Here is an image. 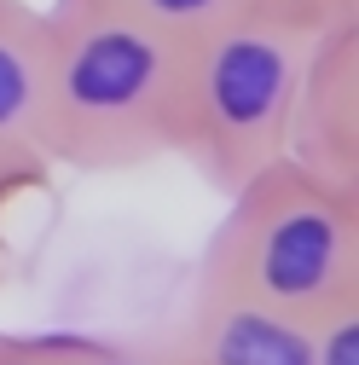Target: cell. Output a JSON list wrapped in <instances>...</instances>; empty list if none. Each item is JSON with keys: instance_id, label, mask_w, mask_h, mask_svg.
<instances>
[{"instance_id": "cell-7", "label": "cell", "mask_w": 359, "mask_h": 365, "mask_svg": "<svg viewBox=\"0 0 359 365\" xmlns=\"http://www.w3.org/2000/svg\"><path fill=\"white\" fill-rule=\"evenodd\" d=\"M99 6H116L128 18H140L145 29H157V35H168V41L186 47V41L232 24L244 12H261V0H99Z\"/></svg>"}, {"instance_id": "cell-3", "label": "cell", "mask_w": 359, "mask_h": 365, "mask_svg": "<svg viewBox=\"0 0 359 365\" xmlns=\"http://www.w3.org/2000/svg\"><path fill=\"white\" fill-rule=\"evenodd\" d=\"M319 35H301L273 12H244L197 41L180 64L174 157L220 197L284 157L296 81Z\"/></svg>"}, {"instance_id": "cell-9", "label": "cell", "mask_w": 359, "mask_h": 365, "mask_svg": "<svg viewBox=\"0 0 359 365\" xmlns=\"http://www.w3.org/2000/svg\"><path fill=\"white\" fill-rule=\"evenodd\" d=\"M53 163L41 157V151H0V279H6V215L41 192V186H53Z\"/></svg>"}, {"instance_id": "cell-1", "label": "cell", "mask_w": 359, "mask_h": 365, "mask_svg": "<svg viewBox=\"0 0 359 365\" xmlns=\"http://www.w3.org/2000/svg\"><path fill=\"white\" fill-rule=\"evenodd\" d=\"M47 29V163L76 174H133L174 157L186 47L99 0H53Z\"/></svg>"}, {"instance_id": "cell-12", "label": "cell", "mask_w": 359, "mask_h": 365, "mask_svg": "<svg viewBox=\"0 0 359 365\" xmlns=\"http://www.w3.org/2000/svg\"><path fill=\"white\" fill-rule=\"evenodd\" d=\"M76 365H180V354L162 342V348H128V342H105V336H87L81 359Z\"/></svg>"}, {"instance_id": "cell-10", "label": "cell", "mask_w": 359, "mask_h": 365, "mask_svg": "<svg viewBox=\"0 0 359 365\" xmlns=\"http://www.w3.org/2000/svg\"><path fill=\"white\" fill-rule=\"evenodd\" d=\"M81 331H0V365H76Z\"/></svg>"}, {"instance_id": "cell-11", "label": "cell", "mask_w": 359, "mask_h": 365, "mask_svg": "<svg viewBox=\"0 0 359 365\" xmlns=\"http://www.w3.org/2000/svg\"><path fill=\"white\" fill-rule=\"evenodd\" d=\"M261 12H273L279 24L301 35H331V29L359 24V0H261Z\"/></svg>"}, {"instance_id": "cell-2", "label": "cell", "mask_w": 359, "mask_h": 365, "mask_svg": "<svg viewBox=\"0 0 359 365\" xmlns=\"http://www.w3.org/2000/svg\"><path fill=\"white\" fill-rule=\"evenodd\" d=\"M203 290H232L313 319L359 290V192L279 157L227 192V215L197 255Z\"/></svg>"}, {"instance_id": "cell-5", "label": "cell", "mask_w": 359, "mask_h": 365, "mask_svg": "<svg viewBox=\"0 0 359 365\" xmlns=\"http://www.w3.org/2000/svg\"><path fill=\"white\" fill-rule=\"evenodd\" d=\"M168 348L180 354V365H307L313 319L192 284L186 325Z\"/></svg>"}, {"instance_id": "cell-4", "label": "cell", "mask_w": 359, "mask_h": 365, "mask_svg": "<svg viewBox=\"0 0 359 365\" xmlns=\"http://www.w3.org/2000/svg\"><path fill=\"white\" fill-rule=\"evenodd\" d=\"M284 157L331 186L359 192V24L313 41L296 81Z\"/></svg>"}, {"instance_id": "cell-6", "label": "cell", "mask_w": 359, "mask_h": 365, "mask_svg": "<svg viewBox=\"0 0 359 365\" xmlns=\"http://www.w3.org/2000/svg\"><path fill=\"white\" fill-rule=\"evenodd\" d=\"M47 41H53L47 6H35V0H0V151H41Z\"/></svg>"}, {"instance_id": "cell-8", "label": "cell", "mask_w": 359, "mask_h": 365, "mask_svg": "<svg viewBox=\"0 0 359 365\" xmlns=\"http://www.w3.org/2000/svg\"><path fill=\"white\" fill-rule=\"evenodd\" d=\"M307 365H359V290L313 313Z\"/></svg>"}]
</instances>
